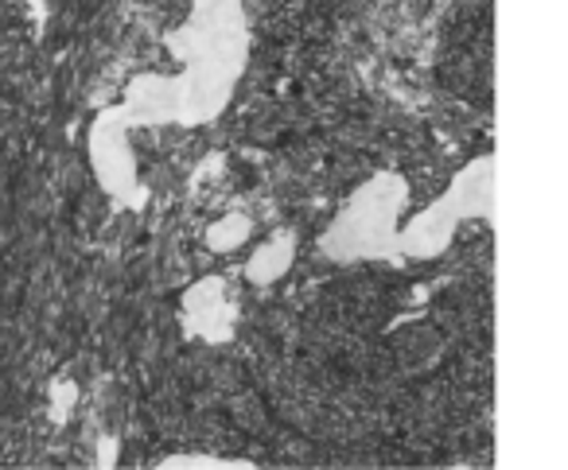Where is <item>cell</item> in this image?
<instances>
[{
  "label": "cell",
  "instance_id": "cell-1",
  "mask_svg": "<svg viewBox=\"0 0 568 470\" xmlns=\"http://www.w3.org/2000/svg\"><path fill=\"white\" fill-rule=\"evenodd\" d=\"M168 51L180 63L175 98L180 125H206L234 98L250 63V24L242 0H195L180 28L164 35Z\"/></svg>",
  "mask_w": 568,
  "mask_h": 470
},
{
  "label": "cell",
  "instance_id": "cell-2",
  "mask_svg": "<svg viewBox=\"0 0 568 470\" xmlns=\"http://www.w3.org/2000/svg\"><path fill=\"white\" fill-rule=\"evenodd\" d=\"M409 203V183L397 172H378L343 203L327 234L320 237L324 257L351 265V260L397 257V229Z\"/></svg>",
  "mask_w": 568,
  "mask_h": 470
},
{
  "label": "cell",
  "instance_id": "cell-3",
  "mask_svg": "<svg viewBox=\"0 0 568 470\" xmlns=\"http://www.w3.org/2000/svg\"><path fill=\"white\" fill-rule=\"evenodd\" d=\"M129 121L118 105L102 110L90 125L87 149H90V164H94V175L102 183V191L118 203H136V160L129 152Z\"/></svg>",
  "mask_w": 568,
  "mask_h": 470
},
{
  "label": "cell",
  "instance_id": "cell-4",
  "mask_svg": "<svg viewBox=\"0 0 568 470\" xmlns=\"http://www.w3.org/2000/svg\"><path fill=\"white\" fill-rule=\"evenodd\" d=\"M180 323L187 338H203V343H230L237 327V304L230 299V288L222 276H203L191 284L180 299Z\"/></svg>",
  "mask_w": 568,
  "mask_h": 470
},
{
  "label": "cell",
  "instance_id": "cell-5",
  "mask_svg": "<svg viewBox=\"0 0 568 470\" xmlns=\"http://www.w3.org/2000/svg\"><path fill=\"white\" fill-rule=\"evenodd\" d=\"M456 229H459V214L452 211L448 198H436L409 226L397 229V257H409V260L440 257L452 245V237H456Z\"/></svg>",
  "mask_w": 568,
  "mask_h": 470
},
{
  "label": "cell",
  "instance_id": "cell-6",
  "mask_svg": "<svg viewBox=\"0 0 568 470\" xmlns=\"http://www.w3.org/2000/svg\"><path fill=\"white\" fill-rule=\"evenodd\" d=\"M444 198H448L452 211L459 214V222L490 218V214H495V160L479 156L467 167H459L452 187L444 191Z\"/></svg>",
  "mask_w": 568,
  "mask_h": 470
},
{
  "label": "cell",
  "instance_id": "cell-7",
  "mask_svg": "<svg viewBox=\"0 0 568 470\" xmlns=\"http://www.w3.org/2000/svg\"><path fill=\"white\" fill-rule=\"evenodd\" d=\"M296 260V234L293 229H276L268 242L257 245L250 260H245V280L250 284H276Z\"/></svg>",
  "mask_w": 568,
  "mask_h": 470
},
{
  "label": "cell",
  "instance_id": "cell-8",
  "mask_svg": "<svg viewBox=\"0 0 568 470\" xmlns=\"http://www.w3.org/2000/svg\"><path fill=\"white\" fill-rule=\"evenodd\" d=\"M250 234H253V222L245 218V214L230 211V214H222V218H214L211 226H206L203 242H206V249H211V253H234V249H242V245L250 242Z\"/></svg>",
  "mask_w": 568,
  "mask_h": 470
},
{
  "label": "cell",
  "instance_id": "cell-9",
  "mask_svg": "<svg viewBox=\"0 0 568 470\" xmlns=\"http://www.w3.org/2000/svg\"><path fill=\"white\" fill-rule=\"evenodd\" d=\"M230 467H253L245 459H214V454H168L160 459V470H230Z\"/></svg>",
  "mask_w": 568,
  "mask_h": 470
},
{
  "label": "cell",
  "instance_id": "cell-10",
  "mask_svg": "<svg viewBox=\"0 0 568 470\" xmlns=\"http://www.w3.org/2000/svg\"><path fill=\"white\" fill-rule=\"evenodd\" d=\"M74 400H79V385H74L71 377H59V381H51V420H55V423L71 420Z\"/></svg>",
  "mask_w": 568,
  "mask_h": 470
},
{
  "label": "cell",
  "instance_id": "cell-11",
  "mask_svg": "<svg viewBox=\"0 0 568 470\" xmlns=\"http://www.w3.org/2000/svg\"><path fill=\"white\" fill-rule=\"evenodd\" d=\"M118 462V439L105 436L102 443H98V467H113Z\"/></svg>",
  "mask_w": 568,
  "mask_h": 470
}]
</instances>
